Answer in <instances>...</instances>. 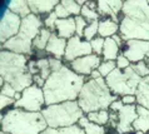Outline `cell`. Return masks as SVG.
Here are the masks:
<instances>
[{
	"instance_id": "cell-1",
	"label": "cell",
	"mask_w": 149,
	"mask_h": 134,
	"mask_svg": "<svg viewBox=\"0 0 149 134\" xmlns=\"http://www.w3.org/2000/svg\"><path fill=\"white\" fill-rule=\"evenodd\" d=\"M86 80H89L88 77L74 73L68 65L52 73L43 88L47 105L78 100Z\"/></svg>"
},
{
	"instance_id": "cell-2",
	"label": "cell",
	"mask_w": 149,
	"mask_h": 134,
	"mask_svg": "<svg viewBox=\"0 0 149 134\" xmlns=\"http://www.w3.org/2000/svg\"><path fill=\"white\" fill-rule=\"evenodd\" d=\"M119 23V34L124 40L149 41V1L125 0Z\"/></svg>"
},
{
	"instance_id": "cell-3",
	"label": "cell",
	"mask_w": 149,
	"mask_h": 134,
	"mask_svg": "<svg viewBox=\"0 0 149 134\" xmlns=\"http://www.w3.org/2000/svg\"><path fill=\"white\" fill-rule=\"evenodd\" d=\"M28 55L8 50L0 52V77L19 93L34 84L33 75L28 70Z\"/></svg>"
},
{
	"instance_id": "cell-4",
	"label": "cell",
	"mask_w": 149,
	"mask_h": 134,
	"mask_svg": "<svg viewBox=\"0 0 149 134\" xmlns=\"http://www.w3.org/2000/svg\"><path fill=\"white\" fill-rule=\"evenodd\" d=\"M48 124L41 112L13 108L1 114V132L8 134H41Z\"/></svg>"
},
{
	"instance_id": "cell-5",
	"label": "cell",
	"mask_w": 149,
	"mask_h": 134,
	"mask_svg": "<svg viewBox=\"0 0 149 134\" xmlns=\"http://www.w3.org/2000/svg\"><path fill=\"white\" fill-rule=\"evenodd\" d=\"M120 98L110 91L104 78L89 79L83 85L78 103L84 114L98 110H109L111 103Z\"/></svg>"
},
{
	"instance_id": "cell-6",
	"label": "cell",
	"mask_w": 149,
	"mask_h": 134,
	"mask_svg": "<svg viewBox=\"0 0 149 134\" xmlns=\"http://www.w3.org/2000/svg\"><path fill=\"white\" fill-rule=\"evenodd\" d=\"M44 27V22L41 16L30 14L29 16L23 19L22 27L18 35L11 38L6 43L1 45V50H8L11 53L22 54V55H33L34 47L33 41L40 33L41 28Z\"/></svg>"
},
{
	"instance_id": "cell-7",
	"label": "cell",
	"mask_w": 149,
	"mask_h": 134,
	"mask_svg": "<svg viewBox=\"0 0 149 134\" xmlns=\"http://www.w3.org/2000/svg\"><path fill=\"white\" fill-rule=\"evenodd\" d=\"M41 114L47 120L48 128L58 129L77 125L84 117V112L79 107L78 100H73V102L47 105L41 110Z\"/></svg>"
},
{
	"instance_id": "cell-8",
	"label": "cell",
	"mask_w": 149,
	"mask_h": 134,
	"mask_svg": "<svg viewBox=\"0 0 149 134\" xmlns=\"http://www.w3.org/2000/svg\"><path fill=\"white\" fill-rule=\"evenodd\" d=\"M142 79L143 78H140L130 65L125 70H120L117 68L105 78V82L111 93L122 98L124 95L136 94Z\"/></svg>"
},
{
	"instance_id": "cell-9",
	"label": "cell",
	"mask_w": 149,
	"mask_h": 134,
	"mask_svg": "<svg viewBox=\"0 0 149 134\" xmlns=\"http://www.w3.org/2000/svg\"><path fill=\"white\" fill-rule=\"evenodd\" d=\"M136 105H124L120 102V99L111 103L109 110H113L118 114V125H117V129H115L117 134L134 133L133 123L138 118Z\"/></svg>"
},
{
	"instance_id": "cell-10",
	"label": "cell",
	"mask_w": 149,
	"mask_h": 134,
	"mask_svg": "<svg viewBox=\"0 0 149 134\" xmlns=\"http://www.w3.org/2000/svg\"><path fill=\"white\" fill-rule=\"evenodd\" d=\"M45 107H47V103H45L44 90L43 88L35 84L23 90L20 99L16 100L14 104V108L24 109L26 112H41Z\"/></svg>"
},
{
	"instance_id": "cell-11",
	"label": "cell",
	"mask_w": 149,
	"mask_h": 134,
	"mask_svg": "<svg viewBox=\"0 0 149 134\" xmlns=\"http://www.w3.org/2000/svg\"><path fill=\"white\" fill-rule=\"evenodd\" d=\"M22 22L23 19L19 15L14 14L5 6L1 15V20H0V43L1 45L15 35H18L20 27H22Z\"/></svg>"
},
{
	"instance_id": "cell-12",
	"label": "cell",
	"mask_w": 149,
	"mask_h": 134,
	"mask_svg": "<svg viewBox=\"0 0 149 134\" xmlns=\"http://www.w3.org/2000/svg\"><path fill=\"white\" fill-rule=\"evenodd\" d=\"M122 54L130 60L132 64L144 61L149 57V41L147 40H127L122 48Z\"/></svg>"
},
{
	"instance_id": "cell-13",
	"label": "cell",
	"mask_w": 149,
	"mask_h": 134,
	"mask_svg": "<svg viewBox=\"0 0 149 134\" xmlns=\"http://www.w3.org/2000/svg\"><path fill=\"white\" fill-rule=\"evenodd\" d=\"M93 54V49L89 41L84 40L83 38L74 35L73 38H70L67 44V50H65V55H64V61L65 63H72L74 60L79 59V58L86 57Z\"/></svg>"
},
{
	"instance_id": "cell-14",
	"label": "cell",
	"mask_w": 149,
	"mask_h": 134,
	"mask_svg": "<svg viewBox=\"0 0 149 134\" xmlns=\"http://www.w3.org/2000/svg\"><path fill=\"white\" fill-rule=\"evenodd\" d=\"M102 61H103V59L99 55H97V54H90V55L79 58V59L69 63L68 66L74 73L89 78L90 74L99 68V65L102 64Z\"/></svg>"
},
{
	"instance_id": "cell-15",
	"label": "cell",
	"mask_w": 149,
	"mask_h": 134,
	"mask_svg": "<svg viewBox=\"0 0 149 134\" xmlns=\"http://www.w3.org/2000/svg\"><path fill=\"white\" fill-rule=\"evenodd\" d=\"M124 1L122 0H99L98 1V13L103 16V19L109 18L115 23H120L119 15L122 14Z\"/></svg>"
},
{
	"instance_id": "cell-16",
	"label": "cell",
	"mask_w": 149,
	"mask_h": 134,
	"mask_svg": "<svg viewBox=\"0 0 149 134\" xmlns=\"http://www.w3.org/2000/svg\"><path fill=\"white\" fill-rule=\"evenodd\" d=\"M56 35L61 38V39L69 40L73 38L77 33V24H75V18L70 16L68 19H58L55 24V31Z\"/></svg>"
},
{
	"instance_id": "cell-17",
	"label": "cell",
	"mask_w": 149,
	"mask_h": 134,
	"mask_svg": "<svg viewBox=\"0 0 149 134\" xmlns=\"http://www.w3.org/2000/svg\"><path fill=\"white\" fill-rule=\"evenodd\" d=\"M67 44H68V40L61 39V38L56 35V33H53L50 36V40H49V43L47 45L45 52H47V54H50L52 57L61 60V59H64L65 50H67Z\"/></svg>"
},
{
	"instance_id": "cell-18",
	"label": "cell",
	"mask_w": 149,
	"mask_h": 134,
	"mask_svg": "<svg viewBox=\"0 0 149 134\" xmlns=\"http://www.w3.org/2000/svg\"><path fill=\"white\" fill-rule=\"evenodd\" d=\"M31 14L34 15H49L55 10L56 5L60 1L58 0H28Z\"/></svg>"
},
{
	"instance_id": "cell-19",
	"label": "cell",
	"mask_w": 149,
	"mask_h": 134,
	"mask_svg": "<svg viewBox=\"0 0 149 134\" xmlns=\"http://www.w3.org/2000/svg\"><path fill=\"white\" fill-rule=\"evenodd\" d=\"M138 118L134 120L133 128L134 132H142L144 134L149 133V109L142 105H136Z\"/></svg>"
},
{
	"instance_id": "cell-20",
	"label": "cell",
	"mask_w": 149,
	"mask_h": 134,
	"mask_svg": "<svg viewBox=\"0 0 149 134\" xmlns=\"http://www.w3.org/2000/svg\"><path fill=\"white\" fill-rule=\"evenodd\" d=\"M119 31V24L115 23L114 20L109 18L99 20V36L104 38H111Z\"/></svg>"
},
{
	"instance_id": "cell-21",
	"label": "cell",
	"mask_w": 149,
	"mask_h": 134,
	"mask_svg": "<svg viewBox=\"0 0 149 134\" xmlns=\"http://www.w3.org/2000/svg\"><path fill=\"white\" fill-rule=\"evenodd\" d=\"M6 8L10 11H13L14 14L19 15L22 19L26 18L31 14L28 0H10V1L6 3Z\"/></svg>"
},
{
	"instance_id": "cell-22",
	"label": "cell",
	"mask_w": 149,
	"mask_h": 134,
	"mask_svg": "<svg viewBox=\"0 0 149 134\" xmlns=\"http://www.w3.org/2000/svg\"><path fill=\"white\" fill-rule=\"evenodd\" d=\"M120 54V47L115 43L113 38H107L103 49V60H117V58Z\"/></svg>"
},
{
	"instance_id": "cell-23",
	"label": "cell",
	"mask_w": 149,
	"mask_h": 134,
	"mask_svg": "<svg viewBox=\"0 0 149 134\" xmlns=\"http://www.w3.org/2000/svg\"><path fill=\"white\" fill-rule=\"evenodd\" d=\"M135 95L136 100H138V105L149 109V77L142 79Z\"/></svg>"
},
{
	"instance_id": "cell-24",
	"label": "cell",
	"mask_w": 149,
	"mask_h": 134,
	"mask_svg": "<svg viewBox=\"0 0 149 134\" xmlns=\"http://www.w3.org/2000/svg\"><path fill=\"white\" fill-rule=\"evenodd\" d=\"M53 34V31L50 29L43 27L41 28L40 33L38 34V36L34 39L33 41V47H34V50L36 52H43L45 53V49H47V45L49 43V40H50V36Z\"/></svg>"
},
{
	"instance_id": "cell-25",
	"label": "cell",
	"mask_w": 149,
	"mask_h": 134,
	"mask_svg": "<svg viewBox=\"0 0 149 134\" xmlns=\"http://www.w3.org/2000/svg\"><path fill=\"white\" fill-rule=\"evenodd\" d=\"M78 125L84 129L85 134H107L105 127H102V125H98V124H94L92 122H89V119L86 118V115H84L79 120Z\"/></svg>"
},
{
	"instance_id": "cell-26",
	"label": "cell",
	"mask_w": 149,
	"mask_h": 134,
	"mask_svg": "<svg viewBox=\"0 0 149 134\" xmlns=\"http://www.w3.org/2000/svg\"><path fill=\"white\" fill-rule=\"evenodd\" d=\"M86 118L89 119V122H92L94 124L105 127V125L109 124L110 114H109V110H98V112H93L86 114Z\"/></svg>"
},
{
	"instance_id": "cell-27",
	"label": "cell",
	"mask_w": 149,
	"mask_h": 134,
	"mask_svg": "<svg viewBox=\"0 0 149 134\" xmlns=\"http://www.w3.org/2000/svg\"><path fill=\"white\" fill-rule=\"evenodd\" d=\"M41 134H85L84 129L79 125H73V127H68V128H48L47 131H44Z\"/></svg>"
},
{
	"instance_id": "cell-28",
	"label": "cell",
	"mask_w": 149,
	"mask_h": 134,
	"mask_svg": "<svg viewBox=\"0 0 149 134\" xmlns=\"http://www.w3.org/2000/svg\"><path fill=\"white\" fill-rule=\"evenodd\" d=\"M36 66L39 69V73H40V77L44 79L45 82L49 79V77L52 75V68H50V63H49V57H43V58H39L36 60Z\"/></svg>"
},
{
	"instance_id": "cell-29",
	"label": "cell",
	"mask_w": 149,
	"mask_h": 134,
	"mask_svg": "<svg viewBox=\"0 0 149 134\" xmlns=\"http://www.w3.org/2000/svg\"><path fill=\"white\" fill-rule=\"evenodd\" d=\"M117 69V63H115V60H103L102 64L99 65V73H100L102 78H107L110 73H113L114 70Z\"/></svg>"
},
{
	"instance_id": "cell-30",
	"label": "cell",
	"mask_w": 149,
	"mask_h": 134,
	"mask_svg": "<svg viewBox=\"0 0 149 134\" xmlns=\"http://www.w3.org/2000/svg\"><path fill=\"white\" fill-rule=\"evenodd\" d=\"M61 5H63L65 9L68 10V13L70 14V16H79L81 13V6L74 0H61Z\"/></svg>"
},
{
	"instance_id": "cell-31",
	"label": "cell",
	"mask_w": 149,
	"mask_h": 134,
	"mask_svg": "<svg viewBox=\"0 0 149 134\" xmlns=\"http://www.w3.org/2000/svg\"><path fill=\"white\" fill-rule=\"evenodd\" d=\"M98 35H99V20H98V22L90 23L88 27L85 28V30H84V38H83V39L90 43V41H92L94 38H97Z\"/></svg>"
},
{
	"instance_id": "cell-32",
	"label": "cell",
	"mask_w": 149,
	"mask_h": 134,
	"mask_svg": "<svg viewBox=\"0 0 149 134\" xmlns=\"http://www.w3.org/2000/svg\"><path fill=\"white\" fill-rule=\"evenodd\" d=\"M80 15H81L83 18H84L89 24H90V23H93V22H98L99 18H100L99 13H98L97 10L90 9L88 5L81 6V13H80Z\"/></svg>"
},
{
	"instance_id": "cell-33",
	"label": "cell",
	"mask_w": 149,
	"mask_h": 134,
	"mask_svg": "<svg viewBox=\"0 0 149 134\" xmlns=\"http://www.w3.org/2000/svg\"><path fill=\"white\" fill-rule=\"evenodd\" d=\"M104 43H105V39L102 36H97L90 41V45H92V49H93V54H97V55L100 57L103 54V49H104Z\"/></svg>"
},
{
	"instance_id": "cell-34",
	"label": "cell",
	"mask_w": 149,
	"mask_h": 134,
	"mask_svg": "<svg viewBox=\"0 0 149 134\" xmlns=\"http://www.w3.org/2000/svg\"><path fill=\"white\" fill-rule=\"evenodd\" d=\"M132 68H133V70L139 75L140 78H147V77H149V68H148L146 60H144V61H139V63H135V64H132Z\"/></svg>"
},
{
	"instance_id": "cell-35",
	"label": "cell",
	"mask_w": 149,
	"mask_h": 134,
	"mask_svg": "<svg viewBox=\"0 0 149 134\" xmlns=\"http://www.w3.org/2000/svg\"><path fill=\"white\" fill-rule=\"evenodd\" d=\"M1 95H5V97H9V98H13L15 100H19L20 97H22V93L16 91L13 87L10 84L5 83L3 87H1Z\"/></svg>"
},
{
	"instance_id": "cell-36",
	"label": "cell",
	"mask_w": 149,
	"mask_h": 134,
	"mask_svg": "<svg viewBox=\"0 0 149 134\" xmlns=\"http://www.w3.org/2000/svg\"><path fill=\"white\" fill-rule=\"evenodd\" d=\"M75 24H77V33H75V35L80 36V38H84V30H85V28L89 25V23L86 22V20L83 18L81 15H79V16H75Z\"/></svg>"
},
{
	"instance_id": "cell-37",
	"label": "cell",
	"mask_w": 149,
	"mask_h": 134,
	"mask_svg": "<svg viewBox=\"0 0 149 134\" xmlns=\"http://www.w3.org/2000/svg\"><path fill=\"white\" fill-rule=\"evenodd\" d=\"M56 20H58V16H56V14H55V11L50 13V14L47 15V16H45V18L43 19L44 27H45V28H48V29H50V30L54 33V31H55V24H56Z\"/></svg>"
},
{
	"instance_id": "cell-38",
	"label": "cell",
	"mask_w": 149,
	"mask_h": 134,
	"mask_svg": "<svg viewBox=\"0 0 149 134\" xmlns=\"http://www.w3.org/2000/svg\"><path fill=\"white\" fill-rule=\"evenodd\" d=\"M115 63H117V68H118V69H120V70H125V69H128V68H129V66L132 65L130 60L128 59L127 57H124L122 53L119 54V57L117 58Z\"/></svg>"
},
{
	"instance_id": "cell-39",
	"label": "cell",
	"mask_w": 149,
	"mask_h": 134,
	"mask_svg": "<svg viewBox=\"0 0 149 134\" xmlns=\"http://www.w3.org/2000/svg\"><path fill=\"white\" fill-rule=\"evenodd\" d=\"M15 102H16L15 99L9 98V97H5V95H1V94H0V109H1V112L5 110L8 107L14 105Z\"/></svg>"
},
{
	"instance_id": "cell-40",
	"label": "cell",
	"mask_w": 149,
	"mask_h": 134,
	"mask_svg": "<svg viewBox=\"0 0 149 134\" xmlns=\"http://www.w3.org/2000/svg\"><path fill=\"white\" fill-rule=\"evenodd\" d=\"M54 11H55V14L58 16V19H68V18H70V14L68 13V10L61 5V3L58 4Z\"/></svg>"
},
{
	"instance_id": "cell-41",
	"label": "cell",
	"mask_w": 149,
	"mask_h": 134,
	"mask_svg": "<svg viewBox=\"0 0 149 134\" xmlns=\"http://www.w3.org/2000/svg\"><path fill=\"white\" fill-rule=\"evenodd\" d=\"M120 102L124 105H136L138 104V100H136V95L132 94V95H124L120 98Z\"/></svg>"
},
{
	"instance_id": "cell-42",
	"label": "cell",
	"mask_w": 149,
	"mask_h": 134,
	"mask_svg": "<svg viewBox=\"0 0 149 134\" xmlns=\"http://www.w3.org/2000/svg\"><path fill=\"white\" fill-rule=\"evenodd\" d=\"M99 78H102V75H100V73H99L98 69L94 70V72L90 74V77H89V79H99Z\"/></svg>"
},
{
	"instance_id": "cell-43",
	"label": "cell",
	"mask_w": 149,
	"mask_h": 134,
	"mask_svg": "<svg viewBox=\"0 0 149 134\" xmlns=\"http://www.w3.org/2000/svg\"><path fill=\"white\" fill-rule=\"evenodd\" d=\"M128 134H144L142 132H134V133H128Z\"/></svg>"
},
{
	"instance_id": "cell-44",
	"label": "cell",
	"mask_w": 149,
	"mask_h": 134,
	"mask_svg": "<svg viewBox=\"0 0 149 134\" xmlns=\"http://www.w3.org/2000/svg\"><path fill=\"white\" fill-rule=\"evenodd\" d=\"M146 63H147V65H148V68H149V57H148L147 59H146Z\"/></svg>"
},
{
	"instance_id": "cell-45",
	"label": "cell",
	"mask_w": 149,
	"mask_h": 134,
	"mask_svg": "<svg viewBox=\"0 0 149 134\" xmlns=\"http://www.w3.org/2000/svg\"><path fill=\"white\" fill-rule=\"evenodd\" d=\"M0 134H8V133H4V132H1V133H0Z\"/></svg>"
}]
</instances>
